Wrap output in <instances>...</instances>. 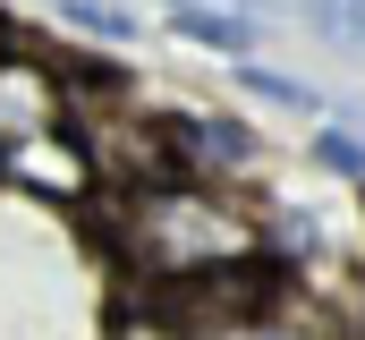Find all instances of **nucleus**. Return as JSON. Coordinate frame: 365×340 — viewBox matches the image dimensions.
I'll return each mask as SVG.
<instances>
[{
	"instance_id": "obj_8",
	"label": "nucleus",
	"mask_w": 365,
	"mask_h": 340,
	"mask_svg": "<svg viewBox=\"0 0 365 340\" xmlns=\"http://www.w3.org/2000/svg\"><path fill=\"white\" fill-rule=\"evenodd\" d=\"M314 162L340 170V179H365V145L349 136V128H323V136H314Z\"/></svg>"
},
{
	"instance_id": "obj_4",
	"label": "nucleus",
	"mask_w": 365,
	"mask_h": 340,
	"mask_svg": "<svg viewBox=\"0 0 365 340\" xmlns=\"http://www.w3.org/2000/svg\"><path fill=\"white\" fill-rule=\"evenodd\" d=\"M34 128H60V85H51V69L0 51V145H17Z\"/></svg>"
},
{
	"instance_id": "obj_3",
	"label": "nucleus",
	"mask_w": 365,
	"mask_h": 340,
	"mask_svg": "<svg viewBox=\"0 0 365 340\" xmlns=\"http://www.w3.org/2000/svg\"><path fill=\"white\" fill-rule=\"evenodd\" d=\"M162 136H170V162L187 179H238V170H255V128H238V119L179 111V119H162Z\"/></svg>"
},
{
	"instance_id": "obj_7",
	"label": "nucleus",
	"mask_w": 365,
	"mask_h": 340,
	"mask_svg": "<svg viewBox=\"0 0 365 340\" xmlns=\"http://www.w3.org/2000/svg\"><path fill=\"white\" fill-rule=\"evenodd\" d=\"M238 85H247V94H264L272 111H314V94H306L297 77H280V69H255V60L238 69Z\"/></svg>"
},
{
	"instance_id": "obj_2",
	"label": "nucleus",
	"mask_w": 365,
	"mask_h": 340,
	"mask_svg": "<svg viewBox=\"0 0 365 340\" xmlns=\"http://www.w3.org/2000/svg\"><path fill=\"white\" fill-rule=\"evenodd\" d=\"M0 179L26 187V196H51V204H86L93 179H102V162L86 154L77 128H34V136L0 145Z\"/></svg>"
},
{
	"instance_id": "obj_6",
	"label": "nucleus",
	"mask_w": 365,
	"mask_h": 340,
	"mask_svg": "<svg viewBox=\"0 0 365 340\" xmlns=\"http://www.w3.org/2000/svg\"><path fill=\"white\" fill-rule=\"evenodd\" d=\"M51 17L93 43H136V9H119V0H51Z\"/></svg>"
},
{
	"instance_id": "obj_1",
	"label": "nucleus",
	"mask_w": 365,
	"mask_h": 340,
	"mask_svg": "<svg viewBox=\"0 0 365 340\" xmlns=\"http://www.w3.org/2000/svg\"><path fill=\"white\" fill-rule=\"evenodd\" d=\"M119 264L136 272V298L145 289H187V281L264 264V230H255V213H238L204 179H145L119 204Z\"/></svg>"
},
{
	"instance_id": "obj_10",
	"label": "nucleus",
	"mask_w": 365,
	"mask_h": 340,
	"mask_svg": "<svg viewBox=\"0 0 365 340\" xmlns=\"http://www.w3.org/2000/svg\"><path fill=\"white\" fill-rule=\"evenodd\" d=\"M221 9H264V0H221Z\"/></svg>"
},
{
	"instance_id": "obj_9",
	"label": "nucleus",
	"mask_w": 365,
	"mask_h": 340,
	"mask_svg": "<svg viewBox=\"0 0 365 340\" xmlns=\"http://www.w3.org/2000/svg\"><path fill=\"white\" fill-rule=\"evenodd\" d=\"M212 340H314V332L280 324V306H272V315H255V324H230V332H212Z\"/></svg>"
},
{
	"instance_id": "obj_5",
	"label": "nucleus",
	"mask_w": 365,
	"mask_h": 340,
	"mask_svg": "<svg viewBox=\"0 0 365 340\" xmlns=\"http://www.w3.org/2000/svg\"><path fill=\"white\" fill-rule=\"evenodd\" d=\"M170 34L204 51H255V17L247 9H212V0H170Z\"/></svg>"
}]
</instances>
